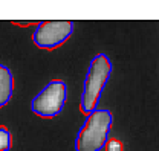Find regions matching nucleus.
I'll return each mask as SVG.
<instances>
[{"mask_svg": "<svg viewBox=\"0 0 159 151\" xmlns=\"http://www.w3.org/2000/svg\"><path fill=\"white\" fill-rule=\"evenodd\" d=\"M113 64L107 54L99 52L90 60L83 81V92L80 96V107L84 114L98 109L102 92L112 76Z\"/></svg>", "mask_w": 159, "mask_h": 151, "instance_id": "obj_1", "label": "nucleus"}, {"mask_svg": "<svg viewBox=\"0 0 159 151\" xmlns=\"http://www.w3.org/2000/svg\"><path fill=\"white\" fill-rule=\"evenodd\" d=\"M113 114L109 109H95L86 119L75 136V151H102L110 139Z\"/></svg>", "mask_w": 159, "mask_h": 151, "instance_id": "obj_2", "label": "nucleus"}, {"mask_svg": "<svg viewBox=\"0 0 159 151\" xmlns=\"http://www.w3.org/2000/svg\"><path fill=\"white\" fill-rule=\"evenodd\" d=\"M67 99V84L63 79L49 81L31 101V112L40 118H55L63 113Z\"/></svg>", "mask_w": 159, "mask_h": 151, "instance_id": "obj_3", "label": "nucleus"}, {"mask_svg": "<svg viewBox=\"0 0 159 151\" xmlns=\"http://www.w3.org/2000/svg\"><path fill=\"white\" fill-rule=\"evenodd\" d=\"M74 21L69 20H49L40 21L34 29L32 41L40 49L52 51L66 43L74 34Z\"/></svg>", "mask_w": 159, "mask_h": 151, "instance_id": "obj_4", "label": "nucleus"}, {"mask_svg": "<svg viewBox=\"0 0 159 151\" xmlns=\"http://www.w3.org/2000/svg\"><path fill=\"white\" fill-rule=\"evenodd\" d=\"M14 95V76L6 64L0 63V109L5 107Z\"/></svg>", "mask_w": 159, "mask_h": 151, "instance_id": "obj_5", "label": "nucleus"}, {"mask_svg": "<svg viewBox=\"0 0 159 151\" xmlns=\"http://www.w3.org/2000/svg\"><path fill=\"white\" fill-rule=\"evenodd\" d=\"M12 134L6 125H0V151H11Z\"/></svg>", "mask_w": 159, "mask_h": 151, "instance_id": "obj_6", "label": "nucleus"}, {"mask_svg": "<svg viewBox=\"0 0 159 151\" xmlns=\"http://www.w3.org/2000/svg\"><path fill=\"white\" fill-rule=\"evenodd\" d=\"M104 151H124V144L116 137H110L104 147Z\"/></svg>", "mask_w": 159, "mask_h": 151, "instance_id": "obj_7", "label": "nucleus"}]
</instances>
